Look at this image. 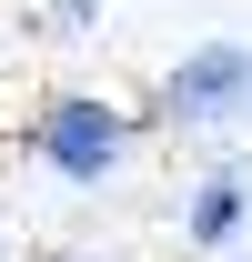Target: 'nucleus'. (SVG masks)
Returning <instances> with one entry per match:
<instances>
[{"mask_svg":"<svg viewBox=\"0 0 252 262\" xmlns=\"http://www.w3.org/2000/svg\"><path fill=\"white\" fill-rule=\"evenodd\" d=\"M31 151L61 171V182H101V171L121 162V111L91 101V91H61V101L31 121Z\"/></svg>","mask_w":252,"mask_h":262,"instance_id":"f257e3e1","label":"nucleus"},{"mask_svg":"<svg viewBox=\"0 0 252 262\" xmlns=\"http://www.w3.org/2000/svg\"><path fill=\"white\" fill-rule=\"evenodd\" d=\"M252 101V51L242 40H202L182 71H172V121H222Z\"/></svg>","mask_w":252,"mask_h":262,"instance_id":"f03ea898","label":"nucleus"},{"mask_svg":"<svg viewBox=\"0 0 252 262\" xmlns=\"http://www.w3.org/2000/svg\"><path fill=\"white\" fill-rule=\"evenodd\" d=\"M182 232H192V242H202V252H222V242L242 232V182H232V171H212V182L192 192V212H182Z\"/></svg>","mask_w":252,"mask_h":262,"instance_id":"7ed1b4c3","label":"nucleus"},{"mask_svg":"<svg viewBox=\"0 0 252 262\" xmlns=\"http://www.w3.org/2000/svg\"><path fill=\"white\" fill-rule=\"evenodd\" d=\"M51 20H71V31H81V20H101V0H51Z\"/></svg>","mask_w":252,"mask_h":262,"instance_id":"20e7f679","label":"nucleus"}]
</instances>
